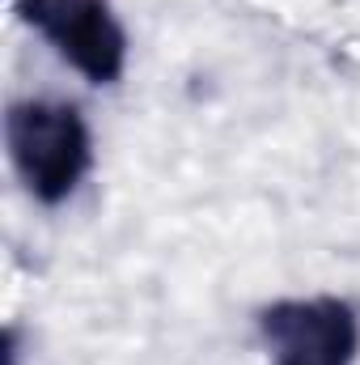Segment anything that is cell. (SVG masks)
I'll return each instance as SVG.
<instances>
[{
	"label": "cell",
	"mask_w": 360,
	"mask_h": 365,
	"mask_svg": "<svg viewBox=\"0 0 360 365\" xmlns=\"http://www.w3.org/2000/svg\"><path fill=\"white\" fill-rule=\"evenodd\" d=\"M259 331L275 365H352L360 319L339 297H284L259 310Z\"/></svg>",
	"instance_id": "obj_3"
},
{
	"label": "cell",
	"mask_w": 360,
	"mask_h": 365,
	"mask_svg": "<svg viewBox=\"0 0 360 365\" xmlns=\"http://www.w3.org/2000/svg\"><path fill=\"white\" fill-rule=\"evenodd\" d=\"M17 17L90 86H115L127 64V34L110 0H17Z\"/></svg>",
	"instance_id": "obj_2"
},
{
	"label": "cell",
	"mask_w": 360,
	"mask_h": 365,
	"mask_svg": "<svg viewBox=\"0 0 360 365\" xmlns=\"http://www.w3.org/2000/svg\"><path fill=\"white\" fill-rule=\"evenodd\" d=\"M4 145L17 179L47 208L64 204L93 162L90 128L73 102H47V98L13 102L4 115Z\"/></svg>",
	"instance_id": "obj_1"
},
{
	"label": "cell",
	"mask_w": 360,
	"mask_h": 365,
	"mask_svg": "<svg viewBox=\"0 0 360 365\" xmlns=\"http://www.w3.org/2000/svg\"><path fill=\"white\" fill-rule=\"evenodd\" d=\"M4 365H17V349H13V331L4 336Z\"/></svg>",
	"instance_id": "obj_4"
}]
</instances>
